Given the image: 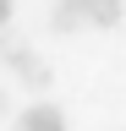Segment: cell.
<instances>
[{"instance_id":"6da1fadb","label":"cell","mask_w":126,"mask_h":131,"mask_svg":"<svg viewBox=\"0 0 126 131\" xmlns=\"http://www.w3.org/2000/svg\"><path fill=\"white\" fill-rule=\"evenodd\" d=\"M0 60L17 71L27 88H50V82H55V71L33 55V49H27V38H22V33H11V27H0Z\"/></svg>"},{"instance_id":"3957f363","label":"cell","mask_w":126,"mask_h":131,"mask_svg":"<svg viewBox=\"0 0 126 131\" xmlns=\"http://www.w3.org/2000/svg\"><path fill=\"white\" fill-rule=\"evenodd\" d=\"M82 22H88V6H82V0H55V6H50V33H77Z\"/></svg>"},{"instance_id":"8992f818","label":"cell","mask_w":126,"mask_h":131,"mask_svg":"<svg viewBox=\"0 0 126 131\" xmlns=\"http://www.w3.org/2000/svg\"><path fill=\"white\" fill-rule=\"evenodd\" d=\"M6 104H11V98H6V88H0V115H6Z\"/></svg>"},{"instance_id":"5b68a950","label":"cell","mask_w":126,"mask_h":131,"mask_svg":"<svg viewBox=\"0 0 126 131\" xmlns=\"http://www.w3.org/2000/svg\"><path fill=\"white\" fill-rule=\"evenodd\" d=\"M0 27H11V0H0Z\"/></svg>"},{"instance_id":"7a4b0ae2","label":"cell","mask_w":126,"mask_h":131,"mask_svg":"<svg viewBox=\"0 0 126 131\" xmlns=\"http://www.w3.org/2000/svg\"><path fill=\"white\" fill-rule=\"evenodd\" d=\"M17 131H66V109L50 104V98H38V104H27L17 115Z\"/></svg>"},{"instance_id":"277c9868","label":"cell","mask_w":126,"mask_h":131,"mask_svg":"<svg viewBox=\"0 0 126 131\" xmlns=\"http://www.w3.org/2000/svg\"><path fill=\"white\" fill-rule=\"evenodd\" d=\"M88 6V22L93 27H115L121 22V0H82Z\"/></svg>"}]
</instances>
